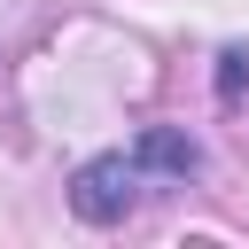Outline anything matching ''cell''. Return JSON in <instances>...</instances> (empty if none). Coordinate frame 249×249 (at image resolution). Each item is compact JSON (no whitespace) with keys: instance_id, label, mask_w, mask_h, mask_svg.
<instances>
[{"instance_id":"1","label":"cell","mask_w":249,"mask_h":249,"mask_svg":"<svg viewBox=\"0 0 249 249\" xmlns=\"http://www.w3.org/2000/svg\"><path fill=\"white\" fill-rule=\"evenodd\" d=\"M195 171V140L187 132H171V124H156V132H140L132 148H117V156H93L86 171H78V187H70V202H78V218H93V226H117L148 187H163V179H187Z\"/></svg>"}]
</instances>
